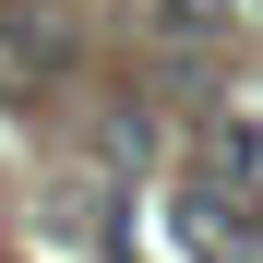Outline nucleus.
I'll return each mask as SVG.
<instances>
[{
    "mask_svg": "<svg viewBox=\"0 0 263 263\" xmlns=\"http://www.w3.org/2000/svg\"><path fill=\"white\" fill-rule=\"evenodd\" d=\"M0 48H12V60H72V36H60V12H24V0H12V12H0Z\"/></svg>",
    "mask_w": 263,
    "mask_h": 263,
    "instance_id": "1",
    "label": "nucleus"
}]
</instances>
